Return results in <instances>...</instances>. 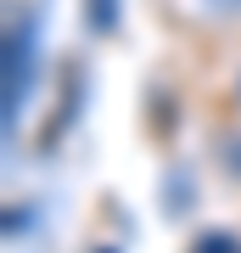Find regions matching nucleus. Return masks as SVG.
<instances>
[{
  "label": "nucleus",
  "instance_id": "f03ea898",
  "mask_svg": "<svg viewBox=\"0 0 241 253\" xmlns=\"http://www.w3.org/2000/svg\"><path fill=\"white\" fill-rule=\"evenodd\" d=\"M197 11L213 23H241V0H197Z\"/></svg>",
  "mask_w": 241,
  "mask_h": 253
},
{
  "label": "nucleus",
  "instance_id": "7ed1b4c3",
  "mask_svg": "<svg viewBox=\"0 0 241 253\" xmlns=\"http://www.w3.org/2000/svg\"><path fill=\"white\" fill-rule=\"evenodd\" d=\"M230 101H236V107H241V68L230 73Z\"/></svg>",
  "mask_w": 241,
  "mask_h": 253
},
{
  "label": "nucleus",
  "instance_id": "f257e3e1",
  "mask_svg": "<svg viewBox=\"0 0 241 253\" xmlns=\"http://www.w3.org/2000/svg\"><path fill=\"white\" fill-rule=\"evenodd\" d=\"M219 163H224L230 180H241V129H224L219 135Z\"/></svg>",
  "mask_w": 241,
  "mask_h": 253
}]
</instances>
